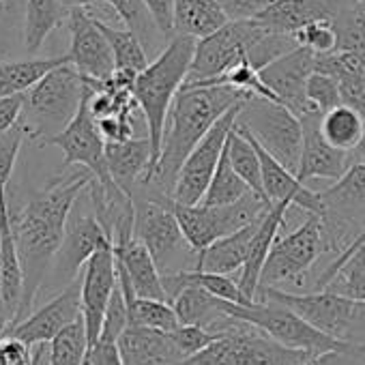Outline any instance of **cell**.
<instances>
[{
  "label": "cell",
  "mask_w": 365,
  "mask_h": 365,
  "mask_svg": "<svg viewBox=\"0 0 365 365\" xmlns=\"http://www.w3.org/2000/svg\"><path fill=\"white\" fill-rule=\"evenodd\" d=\"M91 180L93 174L88 170L73 172L65 178L56 176L43 190L33 192L18 211L9 209L11 232L24 271V299L14 327L35 312L39 292L63 245L67 222Z\"/></svg>",
  "instance_id": "1"
},
{
  "label": "cell",
  "mask_w": 365,
  "mask_h": 365,
  "mask_svg": "<svg viewBox=\"0 0 365 365\" xmlns=\"http://www.w3.org/2000/svg\"><path fill=\"white\" fill-rule=\"evenodd\" d=\"M252 95L232 86H182L168 114L161 155L155 172L142 185L172 198L176 176L192 150L202 142V138L222 116H226L232 108L241 106Z\"/></svg>",
  "instance_id": "2"
},
{
  "label": "cell",
  "mask_w": 365,
  "mask_h": 365,
  "mask_svg": "<svg viewBox=\"0 0 365 365\" xmlns=\"http://www.w3.org/2000/svg\"><path fill=\"white\" fill-rule=\"evenodd\" d=\"M196 43L198 41L190 39V37H174L155 56V61H150V65L135 78L133 97H135L138 108L142 112V118L146 125V135H148L150 146H153L150 176H153L155 165H157L159 155H161L168 114L172 110V103H174L178 91L187 82L190 67H192L194 52H196Z\"/></svg>",
  "instance_id": "3"
},
{
  "label": "cell",
  "mask_w": 365,
  "mask_h": 365,
  "mask_svg": "<svg viewBox=\"0 0 365 365\" xmlns=\"http://www.w3.org/2000/svg\"><path fill=\"white\" fill-rule=\"evenodd\" d=\"M86 93V82L73 65H61L50 71L24 95L20 125L29 140L39 146L63 133L76 118Z\"/></svg>",
  "instance_id": "4"
},
{
  "label": "cell",
  "mask_w": 365,
  "mask_h": 365,
  "mask_svg": "<svg viewBox=\"0 0 365 365\" xmlns=\"http://www.w3.org/2000/svg\"><path fill=\"white\" fill-rule=\"evenodd\" d=\"M135 205V239L150 252L161 275L187 271V262L196 254L182 237L178 220L172 211V198L140 185L133 194ZM198 256V254H196Z\"/></svg>",
  "instance_id": "5"
},
{
  "label": "cell",
  "mask_w": 365,
  "mask_h": 365,
  "mask_svg": "<svg viewBox=\"0 0 365 365\" xmlns=\"http://www.w3.org/2000/svg\"><path fill=\"white\" fill-rule=\"evenodd\" d=\"M256 303L284 305L320 333L344 344L365 346V303L361 301H352L327 290L294 294L279 288H260Z\"/></svg>",
  "instance_id": "6"
},
{
  "label": "cell",
  "mask_w": 365,
  "mask_h": 365,
  "mask_svg": "<svg viewBox=\"0 0 365 365\" xmlns=\"http://www.w3.org/2000/svg\"><path fill=\"white\" fill-rule=\"evenodd\" d=\"M220 309L226 316H232L237 320L254 324L256 329H260L264 335H269L279 346L307 352L309 356H320V354H329V352H350V350L363 348V346L337 341V339L320 333L309 322H305L299 314H294L292 309L277 305V303L237 305V303L220 301Z\"/></svg>",
  "instance_id": "7"
},
{
  "label": "cell",
  "mask_w": 365,
  "mask_h": 365,
  "mask_svg": "<svg viewBox=\"0 0 365 365\" xmlns=\"http://www.w3.org/2000/svg\"><path fill=\"white\" fill-rule=\"evenodd\" d=\"M309 359L314 356L284 348L254 324L230 316L217 341L178 365H301Z\"/></svg>",
  "instance_id": "8"
},
{
  "label": "cell",
  "mask_w": 365,
  "mask_h": 365,
  "mask_svg": "<svg viewBox=\"0 0 365 365\" xmlns=\"http://www.w3.org/2000/svg\"><path fill=\"white\" fill-rule=\"evenodd\" d=\"M237 125L243 127L275 161L297 174L303 150L301 118L286 106L264 97L243 101Z\"/></svg>",
  "instance_id": "9"
},
{
  "label": "cell",
  "mask_w": 365,
  "mask_h": 365,
  "mask_svg": "<svg viewBox=\"0 0 365 365\" xmlns=\"http://www.w3.org/2000/svg\"><path fill=\"white\" fill-rule=\"evenodd\" d=\"M271 31L262 26L258 20L228 22L224 29L196 43L194 61L185 84L196 86V84H211L220 80L232 67L241 65L243 61H250L254 48Z\"/></svg>",
  "instance_id": "10"
},
{
  "label": "cell",
  "mask_w": 365,
  "mask_h": 365,
  "mask_svg": "<svg viewBox=\"0 0 365 365\" xmlns=\"http://www.w3.org/2000/svg\"><path fill=\"white\" fill-rule=\"evenodd\" d=\"M271 209L273 207L264 205L254 192L230 207H185L172 200V211L178 220L182 237L187 239L196 254L205 252L215 241L262 220Z\"/></svg>",
  "instance_id": "11"
},
{
  "label": "cell",
  "mask_w": 365,
  "mask_h": 365,
  "mask_svg": "<svg viewBox=\"0 0 365 365\" xmlns=\"http://www.w3.org/2000/svg\"><path fill=\"white\" fill-rule=\"evenodd\" d=\"M110 245H112V241L106 235L103 226L97 222L93 209L88 213H78V209L73 207V213L67 222L63 245L52 262V269L48 273V279H46L41 292H39V299H41V294L52 299L58 292H63L67 286H71L76 279H80L88 260L99 250L110 247Z\"/></svg>",
  "instance_id": "12"
},
{
  "label": "cell",
  "mask_w": 365,
  "mask_h": 365,
  "mask_svg": "<svg viewBox=\"0 0 365 365\" xmlns=\"http://www.w3.org/2000/svg\"><path fill=\"white\" fill-rule=\"evenodd\" d=\"M241 106L232 108L226 116H222L215 123V127L202 138V142L192 150V155L185 159V163H182V168L176 176L174 190H172L174 202L185 205V207H196L202 202L211 180L217 172V165L222 161L224 148L230 140V133L237 125Z\"/></svg>",
  "instance_id": "13"
},
{
  "label": "cell",
  "mask_w": 365,
  "mask_h": 365,
  "mask_svg": "<svg viewBox=\"0 0 365 365\" xmlns=\"http://www.w3.org/2000/svg\"><path fill=\"white\" fill-rule=\"evenodd\" d=\"M320 256H327L320 217L307 215V220L290 235L275 241L267 264L260 275V288H277L305 275ZM258 288V290H260Z\"/></svg>",
  "instance_id": "14"
},
{
  "label": "cell",
  "mask_w": 365,
  "mask_h": 365,
  "mask_svg": "<svg viewBox=\"0 0 365 365\" xmlns=\"http://www.w3.org/2000/svg\"><path fill=\"white\" fill-rule=\"evenodd\" d=\"M86 82V80H84ZM41 146H58L65 155L63 168L69 165H82L84 170H88L99 182L101 187L110 194L120 192L116 187V182L110 176L108 170V161H106V140L99 131V125L95 120V116L91 114L88 108V84H86V93L82 99V106L76 114V118L71 120V125L58 133L56 138L48 140Z\"/></svg>",
  "instance_id": "15"
},
{
  "label": "cell",
  "mask_w": 365,
  "mask_h": 365,
  "mask_svg": "<svg viewBox=\"0 0 365 365\" xmlns=\"http://www.w3.org/2000/svg\"><path fill=\"white\" fill-rule=\"evenodd\" d=\"M67 22L71 35L67 52L69 65H73L84 80L108 82L116 71V63L108 39L97 26L95 16L86 9H71Z\"/></svg>",
  "instance_id": "16"
},
{
  "label": "cell",
  "mask_w": 365,
  "mask_h": 365,
  "mask_svg": "<svg viewBox=\"0 0 365 365\" xmlns=\"http://www.w3.org/2000/svg\"><path fill=\"white\" fill-rule=\"evenodd\" d=\"M314 71L316 54H312L305 48H297L294 52L264 67L260 71V80L277 97L282 106H286L290 112L303 118L312 112H318L307 99V82Z\"/></svg>",
  "instance_id": "17"
},
{
  "label": "cell",
  "mask_w": 365,
  "mask_h": 365,
  "mask_svg": "<svg viewBox=\"0 0 365 365\" xmlns=\"http://www.w3.org/2000/svg\"><path fill=\"white\" fill-rule=\"evenodd\" d=\"M82 318V277L67 286L56 297L48 299L26 320L14 327L7 335L22 339L29 346L52 344L65 329Z\"/></svg>",
  "instance_id": "18"
},
{
  "label": "cell",
  "mask_w": 365,
  "mask_h": 365,
  "mask_svg": "<svg viewBox=\"0 0 365 365\" xmlns=\"http://www.w3.org/2000/svg\"><path fill=\"white\" fill-rule=\"evenodd\" d=\"M118 286L116 258L110 247L99 250L82 271V320L88 335V348L101 337L106 309Z\"/></svg>",
  "instance_id": "19"
},
{
  "label": "cell",
  "mask_w": 365,
  "mask_h": 365,
  "mask_svg": "<svg viewBox=\"0 0 365 365\" xmlns=\"http://www.w3.org/2000/svg\"><path fill=\"white\" fill-rule=\"evenodd\" d=\"M112 252L116 258L118 286H120L127 303L133 301L135 297L168 303L161 273H159L150 252L135 237L114 241Z\"/></svg>",
  "instance_id": "20"
},
{
  "label": "cell",
  "mask_w": 365,
  "mask_h": 365,
  "mask_svg": "<svg viewBox=\"0 0 365 365\" xmlns=\"http://www.w3.org/2000/svg\"><path fill=\"white\" fill-rule=\"evenodd\" d=\"M320 112H312L301 118L303 125V150L301 161L297 170V178L303 182L309 178H324V180H339L348 168L352 165V159L348 153H341L333 148L320 133Z\"/></svg>",
  "instance_id": "21"
},
{
  "label": "cell",
  "mask_w": 365,
  "mask_h": 365,
  "mask_svg": "<svg viewBox=\"0 0 365 365\" xmlns=\"http://www.w3.org/2000/svg\"><path fill=\"white\" fill-rule=\"evenodd\" d=\"M237 129L250 138V142L256 146L258 157H260V165H262V182H264V192L267 198L271 200V205H279V202H288L292 207H299L301 211H305L307 215H322V202L318 192L307 190L303 182L297 178L294 172H290L288 168H284L279 161H275L243 127L237 125Z\"/></svg>",
  "instance_id": "22"
},
{
  "label": "cell",
  "mask_w": 365,
  "mask_h": 365,
  "mask_svg": "<svg viewBox=\"0 0 365 365\" xmlns=\"http://www.w3.org/2000/svg\"><path fill=\"white\" fill-rule=\"evenodd\" d=\"M106 161L116 187L133 198L138 185H142L153 170V146L148 135L106 144Z\"/></svg>",
  "instance_id": "23"
},
{
  "label": "cell",
  "mask_w": 365,
  "mask_h": 365,
  "mask_svg": "<svg viewBox=\"0 0 365 365\" xmlns=\"http://www.w3.org/2000/svg\"><path fill=\"white\" fill-rule=\"evenodd\" d=\"M344 3L346 0H275L256 20L273 33L292 37L312 22H335Z\"/></svg>",
  "instance_id": "24"
},
{
  "label": "cell",
  "mask_w": 365,
  "mask_h": 365,
  "mask_svg": "<svg viewBox=\"0 0 365 365\" xmlns=\"http://www.w3.org/2000/svg\"><path fill=\"white\" fill-rule=\"evenodd\" d=\"M292 209V205L288 202H279V205H273V209L264 215L260 228H258V235L252 243V250H250V256L239 273V288L243 292V297L250 301V303H256L258 301V288H260V275H262V269L267 264V258L271 254V247L275 245V241L279 239V230L286 222V215L288 211Z\"/></svg>",
  "instance_id": "25"
},
{
  "label": "cell",
  "mask_w": 365,
  "mask_h": 365,
  "mask_svg": "<svg viewBox=\"0 0 365 365\" xmlns=\"http://www.w3.org/2000/svg\"><path fill=\"white\" fill-rule=\"evenodd\" d=\"M118 350L123 365H178L182 361L172 333L129 327L120 339Z\"/></svg>",
  "instance_id": "26"
},
{
  "label": "cell",
  "mask_w": 365,
  "mask_h": 365,
  "mask_svg": "<svg viewBox=\"0 0 365 365\" xmlns=\"http://www.w3.org/2000/svg\"><path fill=\"white\" fill-rule=\"evenodd\" d=\"M264 220V217H262ZM262 220L215 241L211 247H207L205 252L198 254L196 258V267L192 271H202V273H215V275H230L235 271H241L247 256H250V250H252V243L258 235V228L262 224Z\"/></svg>",
  "instance_id": "27"
},
{
  "label": "cell",
  "mask_w": 365,
  "mask_h": 365,
  "mask_svg": "<svg viewBox=\"0 0 365 365\" xmlns=\"http://www.w3.org/2000/svg\"><path fill=\"white\" fill-rule=\"evenodd\" d=\"M230 20L215 0H174V37L207 39Z\"/></svg>",
  "instance_id": "28"
},
{
  "label": "cell",
  "mask_w": 365,
  "mask_h": 365,
  "mask_svg": "<svg viewBox=\"0 0 365 365\" xmlns=\"http://www.w3.org/2000/svg\"><path fill=\"white\" fill-rule=\"evenodd\" d=\"M67 18L69 9L61 0H24L22 50L29 54V58H35L52 31Z\"/></svg>",
  "instance_id": "29"
},
{
  "label": "cell",
  "mask_w": 365,
  "mask_h": 365,
  "mask_svg": "<svg viewBox=\"0 0 365 365\" xmlns=\"http://www.w3.org/2000/svg\"><path fill=\"white\" fill-rule=\"evenodd\" d=\"M67 54L48 58H11L0 65V99L26 95L37 82H41L50 71L67 65Z\"/></svg>",
  "instance_id": "30"
},
{
  "label": "cell",
  "mask_w": 365,
  "mask_h": 365,
  "mask_svg": "<svg viewBox=\"0 0 365 365\" xmlns=\"http://www.w3.org/2000/svg\"><path fill=\"white\" fill-rule=\"evenodd\" d=\"M320 133H322V138L333 148L352 155L363 144L365 120H363V116L356 110H352V108L341 103L335 110L322 114V118H320Z\"/></svg>",
  "instance_id": "31"
},
{
  "label": "cell",
  "mask_w": 365,
  "mask_h": 365,
  "mask_svg": "<svg viewBox=\"0 0 365 365\" xmlns=\"http://www.w3.org/2000/svg\"><path fill=\"white\" fill-rule=\"evenodd\" d=\"M220 301L222 299L209 294L207 290L198 286H190L174 299L172 307L178 316L180 327L196 324L215 333V327L226 318V314L220 309Z\"/></svg>",
  "instance_id": "32"
},
{
  "label": "cell",
  "mask_w": 365,
  "mask_h": 365,
  "mask_svg": "<svg viewBox=\"0 0 365 365\" xmlns=\"http://www.w3.org/2000/svg\"><path fill=\"white\" fill-rule=\"evenodd\" d=\"M97 26L103 33V37L108 39L112 54H114V63H116V71L123 73H131V76H140L148 65V52L144 48V43L138 39L135 33H131L129 29H116L106 24L101 18H97Z\"/></svg>",
  "instance_id": "33"
},
{
  "label": "cell",
  "mask_w": 365,
  "mask_h": 365,
  "mask_svg": "<svg viewBox=\"0 0 365 365\" xmlns=\"http://www.w3.org/2000/svg\"><path fill=\"white\" fill-rule=\"evenodd\" d=\"M228 157H230V163L235 168V172L245 180V185L269 207L271 200L267 198V192H264V182H262V165H260V157H258V150L256 146L250 142L247 135H243L237 125L230 133V140H228Z\"/></svg>",
  "instance_id": "34"
},
{
  "label": "cell",
  "mask_w": 365,
  "mask_h": 365,
  "mask_svg": "<svg viewBox=\"0 0 365 365\" xmlns=\"http://www.w3.org/2000/svg\"><path fill=\"white\" fill-rule=\"evenodd\" d=\"M333 24L337 52L354 54L365 63V0H346Z\"/></svg>",
  "instance_id": "35"
},
{
  "label": "cell",
  "mask_w": 365,
  "mask_h": 365,
  "mask_svg": "<svg viewBox=\"0 0 365 365\" xmlns=\"http://www.w3.org/2000/svg\"><path fill=\"white\" fill-rule=\"evenodd\" d=\"M252 190L245 185V180L235 172L230 157H228V144L224 148L222 161L217 165V172L211 180V185L202 198L200 205L205 207H230L235 202H239L241 198H245Z\"/></svg>",
  "instance_id": "36"
},
{
  "label": "cell",
  "mask_w": 365,
  "mask_h": 365,
  "mask_svg": "<svg viewBox=\"0 0 365 365\" xmlns=\"http://www.w3.org/2000/svg\"><path fill=\"white\" fill-rule=\"evenodd\" d=\"M106 5L118 16V20L125 24V29H129L131 33L138 35V39L144 43L146 52L153 50L159 39H163V35L157 31V26L142 0H106ZM165 43H170V41H165Z\"/></svg>",
  "instance_id": "37"
},
{
  "label": "cell",
  "mask_w": 365,
  "mask_h": 365,
  "mask_svg": "<svg viewBox=\"0 0 365 365\" xmlns=\"http://www.w3.org/2000/svg\"><path fill=\"white\" fill-rule=\"evenodd\" d=\"M127 307H129V327L153 329L161 333H174L176 329H180L174 307L165 301L135 297L133 301L127 303Z\"/></svg>",
  "instance_id": "38"
},
{
  "label": "cell",
  "mask_w": 365,
  "mask_h": 365,
  "mask_svg": "<svg viewBox=\"0 0 365 365\" xmlns=\"http://www.w3.org/2000/svg\"><path fill=\"white\" fill-rule=\"evenodd\" d=\"M324 290L365 303V245L352 252Z\"/></svg>",
  "instance_id": "39"
},
{
  "label": "cell",
  "mask_w": 365,
  "mask_h": 365,
  "mask_svg": "<svg viewBox=\"0 0 365 365\" xmlns=\"http://www.w3.org/2000/svg\"><path fill=\"white\" fill-rule=\"evenodd\" d=\"M86 352L88 335L84 320L80 318L50 344V365H84Z\"/></svg>",
  "instance_id": "40"
},
{
  "label": "cell",
  "mask_w": 365,
  "mask_h": 365,
  "mask_svg": "<svg viewBox=\"0 0 365 365\" xmlns=\"http://www.w3.org/2000/svg\"><path fill=\"white\" fill-rule=\"evenodd\" d=\"M24 140H26V131L22 125L14 127L7 133H0V207H9L7 187Z\"/></svg>",
  "instance_id": "41"
},
{
  "label": "cell",
  "mask_w": 365,
  "mask_h": 365,
  "mask_svg": "<svg viewBox=\"0 0 365 365\" xmlns=\"http://www.w3.org/2000/svg\"><path fill=\"white\" fill-rule=\"evenodd\" d=\"M294 41L299 48L309 50L316 56L322 54H331L337 50V33H335V24L329 20H320V22H312L303 29H299L294 35Z\"/></svg>",
  "instance_id": "42"
},
{
  "label": "cell",
  "mask_w": 365,
  "mask_h": 365,
  "mask_svg": "<svg viewBox=\"0 0 365 365\" xmlns=\"http://www.w3.org/2000/svg\"><path fill=\"white\" fill-rule=\"evenodd\" d=\"M307 99L320 114L335 110L337 106H341V93L337 80L327 73L314 71L307 82Z\"/></svg>",
  "instance_id": "43"
},
{
  "label": "cell",
  "mask_w": 365,
  "mask_h": 365,
  "mask_svg": "<svg viewBox=\"0 0 365 365\" xmlns=\"http://www.w3.org/2000/svg\"><path fill=\"white\" fill-rule=\"evenodd\" d=\"M222 337V333H213L205 327H196V324H185L172 333V339L182 356V361L202 352L205 348H209L213 341H217Z\"/></svg>",
  "instance_id": "44"
},
{
  "label": "cell",
  "mask_w": 365,
  "mask_h": 365,
  "mask_svg": "<svg viewBox=\"0 0 365 365\" xmlns=\"http://www.w3.org/2000/svg\"><path fill=\"white\" fill-rule=\"evenodd\" d=\"M127 329H129V307H127V299H125L120 286H116V290L110 299V305L106 309V320H103V329H101L99 339L118 341Z\"/></svg>",
  "instance_id": "45"
},
{
  "label": "cell",
  "mask_w": 365,
  "mask_h": 365,
  "mask_svg": "<svg viewBox=\"0 0 365 365\" xmlns=\"http://www.w3.org/2000/svg\"><path fill=\"white\" fill-rule=\"evenodd\" d=\"M215 3L230 22H247L264 14L275 0H215Z\"/></svg>",
  "instance_id": "46"
},
{
  "label": "cell",
  "mask_w": 365,
  "mask_h": 365,
  "mask_svg": "<svg viewBox=\"0 0 365 365\" xmlns=\"http://www.w3.org/2000/svg\"><path fill=\"white\" fill-rule=\"evenodd\" d=\"M165 41L174 39V0H142Z\"/></svg>",
  "instance_id": "47"
},
{
  "label": "cell",
  "mask_w": 365,
  "mask_h": 365,
  "mask_svg": "<svg viewBox=\"0 0 365 365\" xmlns=\"http://www.w3.org/2000/svg\"><path fill=\"white\" fill-rule=\"evenodd\" d=\"M31 359L33 346L11 335L0 339V365H31Z\"/></svg>",
  "instance_id": "48"
},
{
  "label": "cell",
  "mask_w": 365,
  "mask_h": 365,
  "mask_svg": "<svg viewBox=\"0 0 365 365\" xmlns=\"http://www.w3.org/2000/svg\"><path fill=\"white\" fill-rule=\"evenodd\" d=\"M84 365H123L118 341L97 339V344L88 348Z\"/></svg>",
  "instance_id": "49"
},
{
  "label": "cell",
  "mask_w": 365,
  "mask_h": 365,
  "mask_svg": "<svg viewBox=\"0 0 365 365\" xmlns=\"http://www.w3.org/2000/svg\"><path fill=\"white\" fill-rule=\"evenodd\" d=\"M14 29H16V7L0 11V65L11 61V54L16 50Z\"/></svg>",
  "instance_id": "50"
},
{
  "label": "cell",
  "mask_w": 365,
  "mask_h": 365,
  "mask_svg": "<svg viewBox=\"0 0 365 365\" xmlns=\"http://www.w3.org/2000/svg\"><path fill=\"white\" fill-rule=\"evenodd\" d=\"M301 365H365V346L350 352H329L314 356Z\"/></svg>",
  "instance_id": "51"
},
{
  "label": "cell",
  "mask_w": 365,
  "mask_h": 365,
  "mask_svg": "<svg viewBox=\"0 0 365 365\" xmlns=\"http://www.w3.org/2000/svg\"><path fill=\"white\" fill-rule=\"evenodd\" d=\"M361 245H365V230H363V232H361V235L354 239V243H352V245H350V247H348V250H346V252H344V254H341V256H339L335 262H331V264H329V267H327V269H324V271L318 275V279H316V292H322V290L329 286V282L335 277V273L341 269V264H344V262H346V260L352 256V252H356Z\"/></svg>",
  "instance_id": "52"
},
{
  "label": "cell",
  "mask_w": 365,
  "mask_h": 365,
  "mask_svg": "<svg viewBox=\"0 0 365 365\" xmlns=\"http://www.w3.org/2000/svg\"><path fill=\"white\" fill-rule=\"evenodd\" d=\"M31 365H50V344H37V346H33Z\"/></svg>",
  "instance_id": "53"
},
{
  "label": "cell",
  "mask_w": 365,
  "mask_h": 365,
  "mask_svg": "<svg viewBox=\"0 0 365 365\" xmlns=\"http://www.w3.org/2000/svg\"><path fill=\"white\" fill-rule=\"evenodd\" d=\"M16 3L14 0H0V11H7V9H14Z\"/></svg>",
  "instance_id": "54"
}]
</instances>
